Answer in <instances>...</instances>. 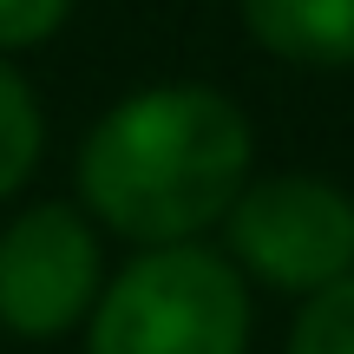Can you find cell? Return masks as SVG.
<instances>
[{
  "mask_svg": "<svg viewBox=\"0 0 354 354\" xmlns=\"http://www.w3.org/2000/svg\"><path fill=\"white\" fill-rule=\"evenodd\" d=\"M256 131L216 86H145L125 92L79 145V197L112 236L138 250L197 243L223 230L250 190Z\"/></svg>",
  "mask_w": 354,
  "mask_h": 354,
  "instance_id": "obj_1",
  "label": "cell"
},
{
  "mask_svg": "<svg viewBox=\"0 0 354 354\" xmlns=\"http://www.w3.org/2000/svg\"><path fill=\"white\" fill-rule=\"evenodd\" d=\"M92 354H250V289L223 250H145L99 289Z\"/></svg>",
  "mask_w": 354,
  "mask_h": 354,
  "instance_id": "obj_2",
  "label": "cell"
},
{
  "mask_svg": "<svg viewBox=\"0 0 354 354\" xmlns=\"http://www.w3.org/2000/svg\"><path fill=\"white\" fill-rule=\"evenodd\" d=\"M223 243L243 276L282 295H315L354 276V197L308 171L250 177L236 210L223 216Z\"/></svg>",
  "mask_w": 354,
  "mask_h": 354,
  "instance_id": "obj_3",
  "label": "cell"
},
{
  "mask_svg": "<svg viewBox=\"0 0 354 354\" xmlns=\"http://www.w3.org/2000/svg\"><path fill=\"white\" fill-rule=\"evenodd\" d=\"M99 289H105V263L86 210L33 203L0 230V328L7 335L53 342V335L92 322Z\"/></svg>",
  "mask_w": 354,
  "mask_h": 354,
  "instance_id": "obj_4",
  "label": "cell"
},
{
  "mask_svg": "<svg viewBox=\"0 0 354 354\" xmlns=\"http://www.w3.org/2000/svg\"><path fill=\"white\" fill-rule=\"evenodd\" d=\"M243 33L282 66L348 73L354 66V0H236Z\"/></svg>",
  "mask_w": 354,
  "mask_h": 354,
  "instance_id": "obj_5",
  "label": "cell"
},
{
  "mask_svg": "<svg viewBox=\"0 0 354 354\" xmlns=\"http://www.w3.org/2000/svg\"><path fill=\"white\" fill-rule=\"evenodd\" d=\"M46 151V125H39V99L7 59H0V203L39 171Z\"/></svg>",
  "mask_w": 354,
  "mask_h": 354,
  "instance_id": "obj_6",
  "label": "cell"
},
{
  "mask_svg": "<svg viewBox=\"0 0 354 354\" xmlns=\"http://www.w3.org/2000/svg\"><path fill=\"white\" fill-rule=\"evenodd\" d=\"M289 354H354V276L328 282L302 302L289 328Z\"/></svg>",
  "mask_w": 354,
  "mask_h": 354,
  "instance_id": "obj_7",
  "label": "cell"
},
{
  "mask_svg": "<svg viewBox=\"0 0 354 354\" xmlns=\"http://www.w3.org/2000/svg\"><path fill=\"white\" fill-rule=\"evenodd\" d=\"M73 13V0H0V53H20L53 39Z\"/></svg>",
  "mask_w": 354,
  "mask_h": 354,
  "instance_id": "obj_8",
  "label": "cell"
}]
</instances>
